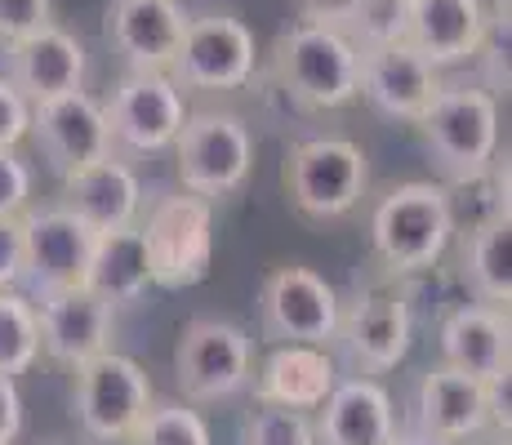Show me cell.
<instances>
[{
  "label": "cell",
  "instance_id": "cell-13",
  "mask_svg": "<svg viewBox=\"0 0 512 445\" xmlns=\"http://www.w3.org/2000/svg\"><path fill=\"white\" fill-rule=\"evenodd\" d=\"M437 89H441V72L410 41L361 49L357 98H366L374 112L388 116V121L415 125Z\"/></svg>",
  "mask_w": 512,
  "mask_h": 445
},
{
  "label": "cell",
  "instance_id": "cell-9",
  "mask_svg": "<svg viewBox=\"0 0 512 445\" xmlns=\"http://www.w3.org/2000/svg\"><path fill=\"white\" fill-rule=\"evenodd\" d=\"M259 312L263 330L277 343H317V348L339 343V290L303 263L272 267L259 290Z\"/></svg>",
  "mask_w": 512,
  "mask_h": 445
},
{
  "label": "cell",
  "instance_id": "cell-36",
  "mask_svg": "<svg viewBox=\"0 0 512 445\" xmlns=\"http://www.w3.org/2000/svg\"><path fill=\"white\" fill-rule=\"evenodd\" d=\"M23 437V392L14 374H0V445H14Z\"/></svg>",
  "mask_w": 512,
  "mask_h": 445
},
{
  "label": "cell",
  "instance_id": "cell-4",
  "mask_svg": "<svg viewBox=\"0 0 512 445\" xmlns=\"http://www.w3.org/2000/svg\"><path fill=\"white\" fill-rule=\"evenodd\" d=\"M285 196L308 223L348 219L370 187V161L352 138H308L285 156Z\"/></svg>",
  "mask_w": 512,
  "mask_h": 445
},
{
  "label": "cell",
  "instance_id": "cell-31",
  "mask_svg": "<svg viewBox=\"0 0 512 445\" xmlns=\"http://www.w3.org/2000/svg\"><path fill=\"white\" fill-rule=\"evenodd\" d=\"M54 23V0H0V41L14 45L23 36Z\"/></svg>",
  "mask_w": 512,
  "mask_h": 445
},
{
  "label": "cell",
  "instance_id": "cell-11",
  "mask_svg": "<svg viewBox=\"0 0 512 445\" xmlns=\"http://www.w3.org/2000/svg\"><path fill=\"white\" fill-rule=\"evenodd\" d=\"M254 32L232 14L187 18L183 45L174 58V81L183 89H241L254 76Z\"/></svg>",
  "mask_w": 512,
  "mask_h": 445
},
{
  "label": "cell",
  "instance_id": "cell-16",
  "mask_svg": "<svg viewBox=\"0 0 512 445\" xmlns=\"http://www.w3.org/2000/svg\"><path fill=\"white\" fill-rule=\"evenodd\" d=\"M32 134L41 138V147L49 152L58 174H72V170H81V165H94V161H103V156H112L107 112L85 89L32 103Z\"/></svg>",
  "mask_w": 512,
  "mask_h": 445
},
{
  "label": "cell",
  "instance_id": "cell-20",
  "mask_svg": "<svg viewBox=\"0 0 512 445\" xmlns=\"http://www.w3.org/2000/svg\"><path fill=\"white\" fill-rule=\"evenodd\" d=\"M486 36V5L481 0H410L406 41L432 67H464L477 58Z\"/></svg>",
  "mask_w": 512,
  "mask_h": 445
},
{
  "label": "cell",
  "instance_id": "cell-15",
  "mask_svg": "<svg viewBox=\"0 0 512 445\" xmlns=\"http://www.w3.org/2000/svg\"><path fill=\"white\" fill-rule=\"evenodd\" d=\"M339 339L366 374H388L415 348V316L410 303L392 290H366L339 312Z\"/></svg>",
  "mask_w": 512,
  "mask_h": 445
},
{
  "label": "cell",
  "instance_id": "cell-14",
  "mask_svg": "<svg viewBox=\"0 0 512 445\" xmlns=\"http://www.w3.org/2000/svg\"><path fill=\"white\" fill-rule=\"evenodd\" d=\"M36 321H41V352L49 361L67 365V370L107 352L116 334V308L103 294H94L90 285L41 294Z\"/></svg>",
  "mask_w": 512,
  "mask_h": 445
},
{
  "label": "cell",
  "instance_id": "cell-23",
  "mask_svg": "<svg viewBox=\"0 0 512 445\" xmlns=\"http://www.w3.org/2000/svg\"><path fill=\"white\" fill-rule=\"evenodd\" d=\"M419 428L450 445L481 437L490 428L481 379H472L464 370H450V365H432L419 379Z\"/></svg>",
  "mask_w": 512,
  "mask_h": 445
},
{
  "label": "cell",
  "instance_id": "cell-26",
  "mask_svg": "<svg viewBox=\"0 0 512 445\" xmlns=\"http://www.w3.org/2000/svg\"><path fill=\"white\" fill-rule=\"evenodd\" d=\"M464 276L481 303L508 308L512 303V219L508 210H495L486 223L472 227L464 245Z\"/></svg>",
  "mask_w": 512,
  "mask_h": 445
},
{
  "label": "cell",
  "instance_id": "cell-5",
  "mask_svg": "<svg viewBox=\"0 0 512 445\" xmlns=\"http://www.w3.org/2000/svg\"><path fill=\"white\" fill-rule=\"evenodd\" d=\"M174 170L183 192L223 201L245 187L254 170V134L236 112H187L179 138H174Z\"/></svg>",
  "mask_w": 512,
  "mask_h": 445
},
{
  "label": "cell",
  "instance_id": "cell-19",
  "mask_svg": "<svg viewBox=\"0 0 512 445\" xmlns=\"http://www.w3.org/2000/svg\"><path fill=\"white\" fill-rule=\"evenodd\" d=\"M254 401L259 405H285V410H321L330 388L339 383V365L330 348L317 343H277L263 356L254 374Z\"/></svg>",
  "mask_w": 512,
  "mask_h": 445
},
{
  "label": "cell",
  "instance_id": "cell-10",
  "mask_svg": "<svg viewBox=\"0 0 512 445\" xmlns=\"http://www.w3.org/2000/svg\"><path fill=\"white\" fill-rule=\"evenodd\" d=\"M103 112H107L112 143L143 152V156L174 147V138H179L187 121L183 85L174 81V72H130L112 89Z\"/></svg>",
  "mask_w": 512,
  "mask_h": 445
},
{
  "label": "cell",
  "instance_id": "cell-25",
  "mask_svg": "<svg viewBox=\"0 0 512 445\" xmlns=\"http://www.w3.org/2000/svg\"><path fill=\"white\" fill-rule=\"evenodd\" d=\"M85 285L94 294H103L112 308H125V303H139L152 285V263H147V241L139 223L112 227V232L94 236V254H90V272H85Z\"/></svg>",
  "mask_w": 512,
  "mask_h": 445
},
{
  "label": "cell",
  "instance_id": "cell-35",
  "mask_svg": "<svg viewBox=\"0 0 512 445\" xmlns=\"http://www.w3.org/2000/svg\"><path fill=\"white\" fill-rule=\"evenodd\" d=\"M481 388H486L490 428H495L499 437H508V428H512V365H504V370H495V374H486V379H481Z\"/></svg>",
  "mask_w": 512,
  "mask_h": 445
},
{
  "label": "cell",
  "instance_id": "cell-37",
  "mask_svg": "<svg viewBox=\"0 0 512 445\" xmlns=\"http://www.w3.org/2000/svg\"><path fill=\"white\" fill-rule=\"evenodd\" d=\"M361 0H299V18L303 23H321V27H343L348 32L352 14Z\"/></svg>",
  "mask_w": 512,
  "mask_h": 445
},
{
  "label": "cell",
  "instance_id": "cell-22",
  "mask_svg": "<svg viewBox=\"0 0 512 445\" xmlns=\"http://www.w3.org/2000/svg\"><path fill=\"white\" fill-rule=\"evenodd\" d=\"M63 196H67L63 205L90 232H112V227L139 223V201H143L139 174L125 161H112V156L63 174Z\"/></svg>",
  "mask_w": 512,
  "mask_h": 445
},
{
  "label": "cell",
  "instance_id": "cell-7",
  "mask_svg": "<svg viewBox=\"0 0 512 445\" xmlns=\"http://www.w3.org/2000/svg\"><path fill=\"white\" fill-rule=\"evenodd\" d=\"M254 379V343L241 325L196 316L174 343V383L187 401L214 405L245 392Z\"/></svg>",
  "mask_w": 512,
  "mask_h": 445
},
{
  "label": "cell",
  "instance_id": "cell-17",
  "mask_svg": "<svg viewBox=\"0 0 512 445\" xmlns=\"http://www.w3.org/2000/svg\"><path fill=\"white\" fill-rule=\"evenodd\" d=\"M187 14L179 0H112L107 41L130 63V72H170L183 45Z\"/></svg>",
  "mask_w": 512,
  "mask_h": 445
},
{
  "label": "cell",
  "instance_id": "cell-39",
  "mask_svg": "<svg viewBox=\"0 0 512 445\" xmlns=\"http://www.w3.org/2000/svg\"><path fill=\"white\" fill-rule=\"evenodd\" d=\"M464 445H468V441H464Z\"/></svg>",
  "mask_w": 512,
  "mask_h": 445
},
{
  "label": "cell",
  "instance_id": "cell-32",
  "mask_svg": "<svg viewBox=\"0 0 512 445\" xmlns=\"http://www.w3.org/2000/svg\"><path fill=\"white\" fill-rule=\"evenodd\" d=\"M32 201V170L18 161V147H0V219H14Z\"/></svg>",
  "mask_w": 512,
  "mask_h": 445
},
{
  "label": "cell",
  "instance_id": "cell-34",
  "mask_svg": "<svg viewBox=\"0 0 512 445\" xmlns=\"http://www.w3.org/2000/svg\"><path fill=\"white\" fill-rule=\"evenodd\" d=\"M23 281V214L0 219V290Z\"/></svg>",
  "mask_w": 512,
  "mask_h": 445
},
{
  "label": "cell",
  "instance_id": "cell-28",
  "mask_svg": "<svg viewBox=\"0 0 512 445\" xmlns=\"http://www.w3.org/2000/svg\"><path fill=\"white\" fill-rule=\"evenodd\" d=\"M134 445H210L205 419L183 401H152L134 428Z\"/></svg>",
  "mask_w": 512,
  "mask_h": 445
},
{
  "label": "cell",
  "instance_id": "cell-1",
  "mask_svg": "<svg viewBox=\"0 0 512 445\" xmlns=\"http://www.w3.org/2000/svg\"><path fill=\"white\" fill-rule=\"evenodd\" d=\"M455 241V196L446 183H401L374 205L370 245L392 276H419L441 263Z\"/></svg>",
  "mask_w": 512,
  "mask_h": 445
},
{
  "label": "cell",
  "instance_id": "cell-3",
  "mask_svg": "<svg viewBox=\"0 0 512 445\" xmlns=\"http://www.w3.org/2000/svg\"><path fill=\"white\" fill-rule=\"evenodd\" d=\"M272 63H277L281 89L308 112H334V107L357 103L361 49L343 27H321L299 18L290 32H281Z\"/></svg>",
  "mask_w": 512,
  "mask_h": 445
},
{
  "label": "cell",
  "instance_id": "cell-2",
  "mask_svg": "<svg viewBox=\"0 0 512 445\" xmlns=\"http://www.w3.org/2000/svg\"><path fill=\"white\" fill-rule=\"evenodd\" d=\"M415 130L450 183H481L499 156V98L481 85H441Z\"/></svg>",
  "mask_w": 512,
  "mask_h": 445
},
{
  "label": "cell",
  "instance_id": "cell-29",
  "mask_svg": "<svg viewBox=\"0 0 512 445\" xmlns=\"http://www.w3.org/2000/svg\"><path fill=\"white\" fill-rule=\"evenodd\" d=\"M241 445H317L308 410H285V405H259L245 419Z\"/></svg>",
  "mask_w": 512,
  "mask_h": 445
},
{
  "label": "cell",
  "instance_id": "cell-18",
  "mask_svg": "<svg viewBox=\"0 0 512 445\" xmlns=\"http://www.w3.org/2000/svg\"><path fill=\"white\" fill-rule=\"evenodd\" d=\"M9 81L27 103L72 94L85 85V45L58 23H45L41 32L9 45Z\"/></svg>",
  "mask_w": 512,
  "mask_h": 445
},
{
  "label": "cell",
  "instance_id": "cell-12",
  "mask_svg": "<svg viewBox=\"0 0 512 445\" xmlns=\"http://www.w3.org/2000/svg\"><path fill=\"white\" fill-rule=\"evenodd\" d=\"M94 236L67 205L58 210H23V281L41 294L85 285Z\"/></svg>",
  "mask_w": 512,
  "mask_h": 445
},
{
  "label": "cell",
  "instance_id": "cell-33",
  "mask_svg": "<svg viewBox=\"0 0 512 445\" xmlns=\"http://www.w3.org/2000/svg\"><path fill=\"white\" fill-rule=\"evenodd\" d=\"M27 134H32V103L9 76H0V147H18Z\"/></svg>",
  "mask_w": 512,
  "mask_h": 445
},
{
  "label": "cell",
  "instance_id": "cell-8",
  "mask_svg": "<svg viewBox=\"0 0 512 445\" xmlns=\"http://www.w3.org/2000/svg\"><path fill=\"white\" fill-rule=\"evenodd\" d=\"M143 241L152 263V285L161 290H192L214 267V201L192 192L165 196L147 214Z\"/></svg>",
  "mask_w": 512,
  "mask_h": 445
},
{
  "label": "cell",
  "instance_id": "cell-21",
  "mask_svg": "<svg viewBox=\"0 0 512 445\" xmlns=\"http://www.w3.org/2000/svg\"><path fill=\"white\" fill-rule=\"evenodd\" d=\"M312 428L321 445H392L401 432L392 397L374 379H339Z\"/></svg>",
  "mask_w": 512,
  "mask_h": 445
},
{
  "label": "cell",
  "instance_id": "cell-24",
  "mask_svg": "<svg viewBox=\"0 0 512 445\" xmlns=\"http://www.w3.org/2000/svg\"><path fill=\"white\" fill-rule=\"evenodd\" d=\"M441 365L464 370L472 379L512 365V330H508V308L495 303H468L455 308L441 321Z\"/></svg>",
  "mask_w": 512,
  "mask_h": 445
},
{
  "label": "cell",
  "instance_id": "cell-27",
  "mask_svg": "<svg viewBox=\"0 0 512 445\" xmlns=\"http://www.w3.org/2000/svg\"><path fill=\"white\" fill-rule=\"evenodd\" d=\"M41 361V321L36 303L9 285L0 290V374H27Z\"/></svg>",
  "mask_w": 512,
  "mask_h": 445
},
{
  "label": "cell",
  "instance_id": "cell-6",
  "mask_svg": "<svg viewBox=\"0 0 512 445\" xmlns=\"http://www.w3.org/2000/svg\"><path fill=\"white\" fill-rule=\"evenodd\" d=\"M152 401V379L134 356L107 348L90 361L72 365V410L94 441H130Z\"/></svg>",
  "mask_w": 512,
  "mask_h": 445
},
{
  "label": "cell",
  "instance_id": "cell-30",
  "mask_svg": "<svg viewBox=\"0 0 512 445\" xmlns=\"http://www.w3.org/2000/svg\"><path fill=\"white\" fill-rule=\"evenodd\" d=\"M406 23H410V0H361L348 23V36L357 41V49L392 45L406 41Z\"/></svg>",
  "mask_w": 512,
  "mask_h": 445
},
{
  "label": "cell",
  "instance_id": "cell-38",
  "mask_svg": "<svg viewBox=\"0 0 512 445\" xmlns=\"http://www.w3.org/2000/svg\"><path fill=\"white\" fill-rule=\"evenodd\" d=\"M392 445H450V441H441V437H432V432L415 428V432H397V441Z\"/></svg>",
  "mask_w": 512,
  "mask_h": 445
}]
</instances>
